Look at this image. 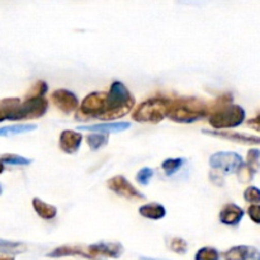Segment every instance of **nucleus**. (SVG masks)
<instances>
[{"mask_svg": "<svg viewBox=\"0 0 260 260\" xmlns=\"http://www.w3.org/2000/svg\"><path fill=\"white\" fill-rule=\"evenodd\" d=\"M81 141H83V135L80 132L65 129V131L61 132L58 145L65 154H75L80 149Z\"/></svg>", "mask_w": 260, "mask_h": 260, "instance_id": "nucleus-13", "label": "nucleus"}, {"mask_svg": "<svg viewBox=\"0 0 260 260\" xmlns=\"http://www.w3.org/2000/svg\"><path fill=\"white\" fill-rule=\"evenodd\" d=\"M154 169H151V168H142L136 174V180L141 185H147L154 177Z\"/></svg>", "mask_w": 260, "mask_h": 260, "instance_id": "nucleus-29", "label": "nucleus"}, {"mask_svg": "<svg viewBox=\"0 0 260 260\" xmlns=\"http://www.w3.org/2000/svg\"><path fill=\"white\" fill-rule=\"evenodd\" d=\"M244 164L243 157L236 152L220 151L215 152L210 157V167L213 172L221 175H229L236 173Z\"/></svg>", "mask_w": 260, "mask_h": 260, "instance_id": "nucleus-7", "label": "nucleus"}, {"mask_svg": "<svg viewBox=\"0 0 260 260\" xmlns=\"http://www.w3.org/2000/svg\"><path fill=\"white\" fill-rule=\"evenodd\" d=\"M123 246L119 243H104V241H102V243L91 244L88 248V253L90 254L93 259H96L98 256L117 259L123 254Z\"/></svg>", "mask_w": 260, "mask_h": 260, "instance_id": "nucleus-10", "label": "nucleus"}, {"mask_svg": "<svg viewBox=\"0 0 260 260\" xmlns=\"http://www.w3.org/2000/svg\"><path fill=\"white\" fill-rule=\"evenodd\" d=\"M210 108L203 101L196 98H180L170 102L168 118L177 123H194L205 118Z\"/></svg>", "mask_w": 260, "mask_h": 260, "instance_id": "nucleus-3", "label": "nucleus"}, {"mask_svg": "<svg viewBox=\"0 0 260 260\" xmlns=\"http://www.w3.org/2000/svg\"><path fill=\"white\" fill-rule=\"evenodd\" d=\"M244 200L251 205H259L260 203V189L256 187L246 188L244 192Z\"/></svg>", "mask_w": 260, "mask_h": 260, "instance_id": "nucleus-28", "label": "nucleus"}, {"mask_svg": "<svg viewBox=\"0 0 260 260\" xmlns=\"http://www.w3.org/2000/svg\"><path fill=\"white\" fill-rule=\"evenodd\" d=\"M4 170H5V165H4V162L0 160V174H3V172H4Z\"/></svg>", "mask_w": 260, "mask_h": 260, "instance_id": "nucleus-34", "label": "nucleus"}, {"mask_svg": "<svg viewBox=\"0 0 260 260\" xmlns=\"http://www.w3.org/2000/svg\"><path fill=\"white\" fill-rule=\"evenodd\" d=\"M32 206H33V210L36 211V213H37L42 220H46V221L55 220L56 216H57V208H56L55 206L50 205V203H46L45 201H42L41 198L38 197L33 198Z\"/></svg>", "mask_w": 260, "mask_h": 260, "instance_id": "nucleus-17", "label": "nucleus"}, {"mask_svg": "<svg viewBox=\"0 0 260 260\" xmlns=\"http://www.w3.org/2000/svg\"><path fill=\"white\" fill-rule=\"evenodd\" d=\"M202 132L205 135H208V136L218 137V139L228 140V141L236 142V144L260 146V137L253 136V135L239 134V132H231V131H208V129H203Z\"/></svg>", "mask_w": 260, "mask_h": 260, "instance_id": "nucleus-11", "label": "nucleus"}, {"mask_svg": "<svg viewBox=\"0 0 260 260\" xmlns=\"http://www.w3.org/2000/svg\"><path fill=\"white\" fill-rule=\"evenodd\" d=\"M48 111V101L46 98H28L15 107L8 117V121L41 118Z\"/></svg>", "mask_w": 260, "mask_h": 260, "instance_id": "nucleus-5", "label": "nucleus"}, {"mask_svg": "<svg viewBox=\"0 0 260 260\" xmlns=\"http://www.w3.org/2000/svg\"><path fill=\"white\" fill-rule=\"evenodd\" d=\"M2 193H3V187H2V184H0V196H2Z\"/></svg>", "mask_w": 260, "mask_h": 260, "instance_id": "nucleus-36", "label": "nucleus"}, {"mask_svg": "<svg viewBox=\"0 0 260 260\" xmlns=\"http://www.w3.org/2000/svg\"><path fill=\"white\" fill-rule=\"evenodd\" d=\"M140 260H164V259H155V258H146V256H141Z\"/></svg>", "mask_w": 260, "mask_h": 260, "instance_id": "nucleus-35", "label": "nucleus"}, {"mask_svg": "<svg viewBox=\"0 0 260 260\" xmlns=\"http://www.w3.org/2000/svg\"><path fill=\"white\" fill-rule=\"evenodd\" d=\"M0 160L4 162V165L8 164L14 165V167H27V165H30V162H32L30 159L15 154H4L0 156Z\"/></svg>", "mask_w": 260, "mask_h": 260, "instance_id": "nucleus-23", "label": "nucleus"}, {"mask_svg": "<svg viewBox=\"0 0 260 260\" xmlns=\"http://www.w3.org/2000/svg\"><path fill=\"white\" fill-rule=\"evenodd\" d=\"M244 210L241 207H239L235 203H228L226 206H223V208L220 212V221L221 223L226 226H236L240 223V221L243 220Z\"/></svg>", "mask_w": 260, "mask_h": 260, "instance_id": "nucleus-15", "label": "nucleus"}, {"mask_svg": "<svg viewBox=\"0 0 260 260\" xmlns=\"http://www.w3.org/2000/svg\"><path fill=\"white\" fill-rule=\"evenodd\" d=\"M36 128H37V126L32 123L12 124V126L0 127V137H8V136H15V135L27 134V132L35 131Z\"/></svg>", "mask_w": 260, "mask_h": 260, "instance_id": "nucleus-20", "label": "nucleus"}, {"mask_svg": "<svg viewBox=\"0 0 260 260\" xmlns=\"http://www.w3.org/2000/svg\"><path fill=\"white\" fill-rule=\"evenodd\" d=\"M107 93L106 91H93L81 101L76 113V119H90L101 118L106 111Z\"/></svg>", "mask_w": 260, "mask_h": 260, "instance_id": "nucleus-6", "label": "nucleus"}, {"mask_svg": "<svg viewBox=\"0 0 260 260\" xmlns=\"http://www.w3.org/2000/svg\"><path fill=\"white\" fill-rule=\"evenodd\" d=\"M136 99L131 91L121 81H113L107 91L106 111L101 116V121H113L127 116L135 107Z\"/></svg>", "mask_w": 260, "mask_h": 260, "instance_id": "nucleus-2", "label": "nucleus"}, {"mask_svg": "<svg viewBox=\"0 0 260 260\" xmlns=\"http://www.w3.org/2000/svg\"><path fill=\"white\" fill-rule=\"evenodd\" d=\"M236 173H238V178L241 183H249V182H251L254 178V173L251 172V170L249 169L245 164L241 165L240 169H239Z\"/></svg>", "mask_w": 260, "mask_h": 260, "instance_id": "nucleus-30", "label": "nucleus"}, {"mask_svg": "<svg viewBox=\"0 0 260 260\" xmlns=\"http://www.w3.org/2000/svg\"><path fill=\"white\" fill-rule=\"evenodd\" d=\"M168 246L172 251L177 254H185L188 250V244L182 238H172L168 243Z\"/></svg>", "mask_w": 260, "mask_h": 260, "instance_id": "nucleus-27", "label": "nucleus"}, {"mask_svg": "<svg viewBox=\"0 0 260 260\" xmlns=\"http://www.w3.org/2000/svg\"><path fill=\"white\" fill-rule=\"evenodd\" d=\"M48 258H63V256H83L86 259H93L88 251H84L79 246H68L63 245L60 248L53 249L51 253L47 254Z\"/></svg>", "mask_w": 260, "mask_h": 260, "instance_id": "nucleus-18", "label": "nucleus"}, {"mask_svg": "<svg viewBox=\"0 0 260 260\" xmlns=\"http://www.w3.org/2000/svg\"><path fill=\"white\" fill-rule=\"evenodd\" d=\"M51 101L55 104L56 108L60 109L62 113L70 114L78 111L79 99L75 93L68 89H57L51 94Z\"/></svg>", "mask_w": 260, "mask_h": 260, "instance_id": "nucleus-9", "label": "nucleus"}, {"mask_svg": "<svg viewBox=\"0 0 260 260\" xmlns=\"http://www.w3.org/2000/svg\"><path fill=\"white\" fill-rule=\"evenodd\" d=\"M187 160L184 157H172V159H165L161 164V169L167 175H173L185 164Z\"/></svg>", "mask_w": 260, "mask_h": 260, "instance_id": "nucleus-21", "label": "nucleus"}, {"mask_svg": "<svg viewBox=\"0 0 260 260\" xmlns=\"http://www.w3.org/2000/svg\"><path fill=\"white\" fill-rule=\"evenodd\" d=\"M139 212L142 217L152 221L162 220L167 216V210H165L164 206L156 202L145 203L139 208Z\"/></svg>", "mask_w": 260, "mask_h": 260, "instance_id": "nucleus-16", "label": "nucleus"}, {"mask_svg": "<svg viewBox=\"0 0 260 260\" xmlns=\"http://www.w3.org/2000/svg\"><path fill=\"white\" fill-rule=\"evenodd\" d=\"M248 126L251 127V128L256 129V131H260V113L255 118H251L248 121Z\"/></svg>", "mask_w": 260, "mask_h": 260, "instance_id": "nucleus-32", "label": "nucleus"}, {"mask_svg": "<svg viewBox=\"0 0 260 260\" xmlns=\"http://www.w3.org/2000/svg\"><path fill=\"white\" fill-rule=\"evenodd\" d=\"M246 113L243 107L238 104H233V95L225 94L217 99L215 106L210 109V117H208V123L211 127L218 129L235 128L245 121Z\"/></svg>", "mask_w": 260, "mask_h": 260, "instance_id": "nucleus-1", "label": "nucleus"}, {"mask_svg": "<svg viewBox=\"0 0 260 260\" xmlns=\"http://www.w3.org/2000/svg\"><path fill=\"white\" fill-rule=\"evenodd\" d=\"M131 127L129 122H104V123L88 124V126H79L78 131H90L91 134H118L123 132Z\"/></svg>", "mask_w": 260, "mask_h": 260, "instance_id": "nucleus-12", "label": "nucleus"}, {"mask_svg": "<svg viewBox=\"0 0 260 260\" xmlns=\"http://www.w3.org/2000/svg\"><path fill=\"white\" fill-rule=\"evenodd\" d=\"M0 260H15L12 255H0Z\"/></svg>", "mask_w": 260, "mask_h": 260, "instance_id": "nucleus-33", "label": "nucleus"}, {"mask_svg": "<svg viewBox=\"0 0 260 260\" xmlns=\"http://www.w3.org/2000/svg\"><path fill=\"white\" fill-rule=\"evenodd\" d=\"M221 255L217 249L205 246L196 253L194 260H220Z\"/></svg>", "mask_w": 260, "mask_h": 260, "instance_id": "nucleus-25", "label": "nucleus"}, {"mask_svg": "<svg viewBox=\"0 0 260 260\" xmlns=\"http://www.w3.org/2000/svg\"><path fill=\"white\" fill-rule=\"evenodd\" d=\"M86 142H88L91 151H98V150L107 146V144H108V135L90 134L86 137Z\"/></svg>", "mask_w": 260, "mask_h": 260, "instance_id": "nucleus-22", "label": "nucleus"}, {"mask_svg": "<svg viewBox=\"0 0 260 260\" xmlns=\"http://www.w3.org/2000/svg\"><path fill=\"white\" fill-rule=\"evenodd\" d=\"M246 167L255 174L260 169V150L251 149L246 156Z\"/></svg>", "mask_w": 260, "mask_h": 260, "instance_id": "nucleus-26", "label": "nucleus"}, {"mask_svg": "<svg viewBox=\"0 0 260 260\" xmlns=\"http://www.w3.org/2000/svg\"><path fill=\"white\" fill-rule=\"evenodd\" d=\"M48 91V85L46 81L38 80L33 84V86L30 88V90L28 91L25 99L28 98H45L46 93Z\"/></svg>", "mask_w": 260, "mask_h": 260, "instance_id": "nucleus-24", "label": "nucleus"}, {"mask_svg": "<svg viewBox=\"0 0 260 260\" xmlns=\"http://www.w3.org/2000/svg\"><path fill=\"white\" fill-rule=\"evenodd\" d=\"M172 99L150 98L140 103L132 112V119L140 123L156 124L164 121L169 112Z\"/></svg>", "mask_w": 260, "mask_h": 260, "instance_id": "nucleus-4", "label": "nucleus"}, {"mask_svg": "<svg viewBox=\"0 0 260 260\" xmlns=\"http://www.w3.org/2000/svg\"><path fill=\"white\" fill-rule=\"evenodd\" d=\"M107 185H108L109 189L112 192L116 193L117 196H121V197L126 198V200H131V201H144L145 196L142 193H140L123 175H116V177H112L111 179H108L107 182Z\"/></svg>", "mask_w": 260, "mask_h": 260, "instance_id": "nucleus-8", "label": "nucleus"}, {"mask_svg": "<svg viewBox=\"0 0 260 260\" xmlns=\"http://www.w3.org/2000/svg\"><path fill=\"white\" fill-rule=\"evenodd\" d=\"M27 251V245L18 241H9L0 239V254L4 255H17Z\"/></svg>", "mask_w": 260, "mask_h": 260, "instance_id": "nucleus-19", "label": "nucleus"}, {"mask_svg": "<svg viewBox=\"0 0 260 260\" xmlns=\"http://www.w3.org/2000/svg\"><path fill=\"white\" fill-rule=\"evenodd\" d=\"M225 260H260V251L254 246L238 245L223 253Z\"/></svg>", "mask_w": 260, "mask_h": 260, "instance_id": "nucleus-14", "label": "nucleus"}, {"mask_svg": "<svg viewBox=\"0 0 260 260\" xmlns=\"http://www.w3.org/2000/svg\"><path fill=\"white\" fill-rule=\"evenodd\" d=\"M248 215L253 222L260 223V205H251L248 208Z\"/></svg>", "mask_w": 260, "mask_h": 260, "instance_id": "nucleus-31", "label": "nucleus"}]
</instances>
